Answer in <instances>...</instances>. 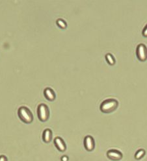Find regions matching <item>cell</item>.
<instances>
[{
  "mask_svg": "<svg viewBox=\"0 0 147 161\" xmlns=\"http://www.w3.org/2000/svg\"><path fill=\"white\" fill-rule=\"evenodd\" d=\"M54 143H55L56 148H58L60 151H65V149H66V145H65L64 141L62 140L61 138H56L55 139V141H54Z\"/></svg>",
  "mask_w": 147,
  "mask_h": 161,
  "instance_id": "obj_7",
  "label": "cell"
},
{
  "mask_svg": "<svg viewBox=\"0 0 147 161\" xmlns=\"http://www.w3.org/2000/svg\"><path fill=\"white\" fill-rule=\"evenodd\" d=\"M105 59H106V60H107V62L110 64L113 65L114 64H115V59H114L113 57L111 55V54H107V55H105Z\"/></svg>",
  "mask_w": 147,
  "mask_h": 161,
  "instance_id": "obj_10",
  "label": "cell"
},
{
  "mask_svg": "<svg viewBox=\"0 0 147 161\" xmlns=\"http://www.w3.org/2000/svg\"><path fill=\"white\" fill-rule=\"evenodd\" d=\"M84 146H85V148L87 151H91L93 150L94 148V139L90 136H86L85 140H84Z\"/></svg>",
  "mask_w": 147,
  "mask_h": 161,
  "instance_id": "obj_5",
  "label": "cell"
},
{
  "mask_svg": "<svg viewBox=\"0 0 147 161\" xmlns=\"http://www.w3.org/2000/svg\"><path fill=\"white\" fill-rule=\"evenodd\" d=\"M107 157L113 160H119L122 159V155L120 151L116 150H110L107 152Z\"/></svg>",
  "mask_w": 147,
  "mask_h": 161,
  "instance_id": "obj_6",
  "label": "cell"
},
{
  "mask_svg": "<svg viewBox=\"0 0 147 161\" xmlns=\"http://www.w3.org/2000/svg\"><path fill=\"white\" fill-rule=\"evenodd\" d=\"M43 140L45 142H50L51 138H52V133H51L50 129H46L44 133H43Z\"/></svg>",
  "mask_w": 147,
  "mask_h": 161,
  "instance_id": "obj_9",
  "label": "cell"
},
{
  "mask_svg": "<svg viewBox=\"0 0 147 161\" xmlns=\"http://www.w3.org/2000/svg\"><path fill=\"white\" fill-rule=\"evenodd\" d=\"M38 116L40 121L46 122L49 118V109L44 104H40L38 107Z\"/></svg>",
  "mask_w": 147,
  "mask_h": 161,
  "instance_id": "obj_3",
  "label": "cell"
},
{
  "mask_svg": "<svg viewBox=\"0 0 147 161\" xmlns=\"http://www.w3.org/2000/svg\"><path fill=\"white\" fill-rule=\"evenodd\" d=\"M145 154V151H144L143 149L139 150V151L136 153V154H135V159H141V158H142Z\"/></svg>",
  "mask_w": 147,
  "mask_h": 161,
  "instance_id": "obj_11",
  "label": "cell"
},
{
  "mask_svg": "<svg viewBox=\"0 0 147 161\" xmlns=\"http://www.w3.org/2000/svg\"><path fill=\"white\" fill-rule=\"evenodd\" d=\"M137 56L139 60L141 61H145L146 59V49L144 44H140L137 48Z\"/></svg>",
  "mask_w": 147,
  "mask_h": 161,
  "instance_id": "obj_4",
  "label": "cell"
},
{
  "mask_svg": "<svg viewBox=\"0 0 147 161\" xmlns=\"http://www.w3.org/2000/svg\"><path fill=\"white\" fill-rule=\"evenodd\" d=\"M18 116L20 120L26 124H30L33 121V115L28 108L21 107L18 110Z\"/></svg>",
  "mask_w": 147,
  "mask_h": 161,
  "instance_id": "obj_2",
  "label": "cell"
},
{
  "mask_svg": "<svg viewBox=\"0 0 147 161\" xmlns=\"http://www.w3.org/2000/svg\"><path fill=\"white\" fill-rule=\"evenodd\" d=\"M44 95L48 100L53 101L55 99V94L51 88H46L44 91Z\"/></svg>",
  "mask_w": 147,
  "mask_h": 161,
  "instance_id": "obj_8",
  "label": "cell"
},
{
  "mask_svg": "<svg viewBox=\"0 0 147 161\" xmlns=\"http://www.w3.org/2000/svg\"><path fill=\"white\" fill-rule=\"evenodd\" d=\"M61 160L62 161H67L68 160V157H66V156H64L63 157L61 158Z\"/></svg>",
  "mask_w": 147,
  "mask_h": 161,
  "instance_id": "obj_14",
  "label": "cell"
},
{
  "mask_svg": "<svg viewBox=\"0 0 147 161\" xmlns=\"http://www.w3.org/2000/svg\"><path fill=\"white\" fill-rule=\"evenodd\" d=\"M57 24H58V26L60 27V28H62V29H65L67 27V24L64 22V21H63L62 20H60V19L58 20V21H57Z\"/></svg>",
  "mask_w": 147,
  "mask_h": 161,
  "instance_id": "obj_12",
  "label": "cell"
},
{
  "mask_svg": "<svg viewBox=\"0 0 147 161\" xmlns=\"http://www.w3.org/2000/svg\"><path fill=\"white\" fill-rule=\"evenodd\" d=\"M118 107V102L115 100H106L102 102L100 106V110L104 113H110L116 110Z\"/></svg>",
  "mask_w": 147,
  "mask_h": 161,
  "instance_id": "obj_1",
  "label": "cell"
},
{
  "mask_svg": "<svg viewBox=\"0 0 147 161\" xmlns=\"http://www.w3.org/2000/svg\"><path fill=\"white\" fill-rule=\"evenodd\" d=\"M0 161H7V159L3 155H1V156H0Z\"/></svg>",
  "mask_w": 147,
  "mask_h": 161,
  "instance_id": "obj_13",
  "label": "cell"
},
{
  "mask_svg": "<svg viewBox=\"0 0 147 161\" xmlns=\"http://www.w3.org/2000/svg\"><path fill=\"white\" fill-rule=\"evenodd\" d=\"M146 27L145 29V30H144V32H143L144 36H145V37L146 36Z\"/></svg>",
  "mask_w": 147,
  "mask_h": 161,
  "instance_id": "obj_15",
  "label": "cell"
}]
</instances>
